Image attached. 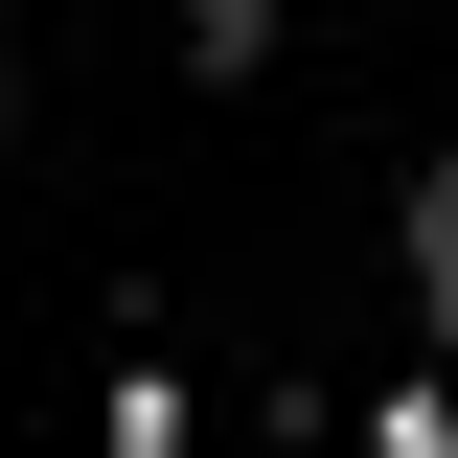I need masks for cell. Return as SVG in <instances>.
Listing matches in <instances>:
<instances>
[{
    "label": "cell",
    "mask_w": 458,
    "mask_h": 458,
    "mask_svg": "<svg viewBox=\"0 0 458 458\" xmlns=\"http://www.w3.org/2000/svg\"><path fill=\"white\" fill-rule=\"evenodd\" d=\"M367 458H458V412H436V390H412V412H367Z\"/></svg>",
    "instance_id": "obj_1"
}]
</instances>
